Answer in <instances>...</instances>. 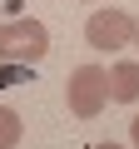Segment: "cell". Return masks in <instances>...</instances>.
<instances>
[{
  "instance_id": "obj_1",
  "label": "cell",
  "mask_w": 139,
  "mask_h": 149,
  "mask_svg": "<svg viewBox=\"0 0 139 149\" xmlns=\"http://www.w3.org/2000/svg\"><path fill=\"white\" fill-rule=\"evenodd\" d=\"M45 55H50V30L40 20L15 15V20L0 25V60L5 65H40Z\"/></svg>"
},
{
  "instance_id": "obj_2",
  "label": "cell",
  "mask_w": 139,
  "mask_h": 149,
  "mask_svg": "<svg viewBox=\"0 0 139 149\" xmlns=\"http://www.w3.org/2000/svg\"><path fill=\"white\" fill-rule=\"evenodd\" d=\"M65 100H70V114L75 119H95L104 104H109V70L99 65H80L65 85Z\"/></svg>"
},
{
  "instance_id": "obj_3",
  "label": "cell",
  "mask_w": 139,
  "mask_h": 149,
  "mask_svg": "<svg viewBox=\"0 0 139 149\" xmlns=\"http://www.w3.org/2000/svg\"><path fill=\"white\" fill-rule=\"evenodd\" d=\"M85 40H90V50H124V45H134V20L114 5H104L85 20Z\"/></svg>"
},
{
  "instance_id": "obj_4",
  "label": "cell",
  "mask_w": 139,
  "mask_h": 149,
  "mask_svg": "<svg viewBox=\"0 0 139 149\" xmlns=\"http://www.w3.org/2000/svg\"><path fill=\"white\" fill-rule=\"evenodd\" d=\"M109 100H114V104H134V100H139V60L109 65Z\"/></svg>"
},
{
  "instance_id": "obj_5",
  "label": "cell",
  "mask_w": 139,
  "mask_h": 149,
  "mask_svg": "<svg viewBox=\"0 0 139 149\" xmlns=\"http://www.w3.org/2000/svg\"><path fill=\"white\" fill-rule=\"evenodd\" d=\"M15 144H20V114L0 104V149H15Z\"/></svg>"
},
{
  "instance_id": "obj_6",
  "label": "cell",
  "mask_w": 139,
  "mask_h": 149,
  "mask_svg": "<svg viewBox=\"0 0 139 149\" xmlns=\"http://www.w3.org/2000/svg\"><path fill=\"white\" fill-rule=\"evenodd\" d=\"M129 139H134V149H139V114L129 119Z\"/></svg>"
},
{
  "instance_id": "obj_7",
  "label": "cell",
  "mask_w": 139,
  "mask_h": 149,
  "mask_svg": "<svg viewBox=\"0 0 139 149\" xmlns=\"http://www.w3.org/2000/svg\"><path fill=\"white\" fill-rule=\"evenodd\" d=\"M90 149H124V144H90Z\"/></svg>"
},
{
  "instance_id": "obj_8",
  "label": "cell",
  "mask_w": 139,
  "mask_h": 149,
  "mask_svg": "<svg viewBox=\"0 0 139 149\" xmlns=\"http://www.w3.org/2000/svg\"><path fill=\"white\" fill-rule=\"evenodd\" d=\"M134 45H139V20H134Z\"/></svg>"
}]
</instances>
